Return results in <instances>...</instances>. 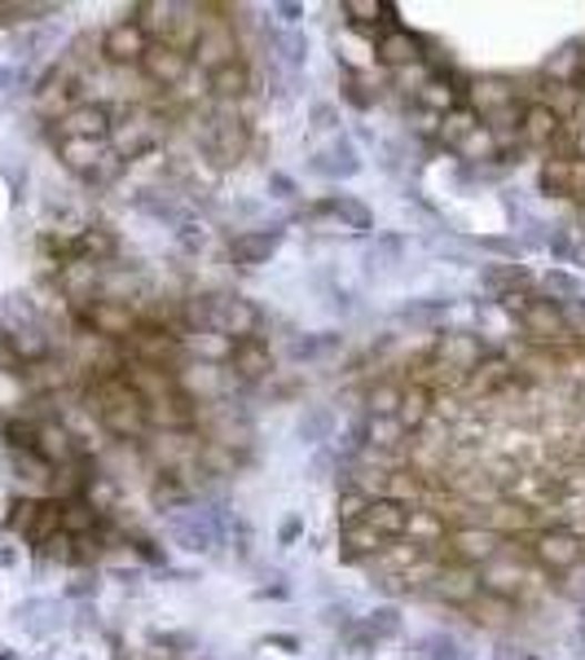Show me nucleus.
Masks as SVG:
<instances>
[{
	"label": "nucleus",
	"mask_w": 585,
	"mask_h": 660,
	"mask_svg": "<svg viewBox=\"0 0 585 660\" xmlns=\"http://www.w3.org/2000/svg\"><path fill=\"white\" fill-rule=\"evenodd\" d=\"M537 186H542L546 194H564V199H568V159H546Z\"/></svg>",
	"instance_id": "obj_47"
},
{
	"label": "nucleus",
	"mask_w": 585,
	"mask_h": 660,
	"mask_svg": "<svg viewBox=\"0 0 585 660\" xmlns=\"http://www.w3.org/2000/svg\"><path fill=\"white\" fill-rule=\"evenodd\" d=\"M190 53L199 58V67H208V76H212V71H221V67H230V62H238L234 27H230V22H221V18L203 22V27H199V40H194V49H190ZM194 58H190V62H194Z\"/></svg>",
	"instance_id": "obj_11"
},
{
	"label": "nucleus",
	"mask_w": 585,
	"mask_h": 660,
	"mask_svg": "<svg viewBox=\"0 0 585 660\" xmlns=\"http://www.w3.org/2000/svg\"><path fill=\"white\" fill-rule=\"evenodd\" d=\"M300 437L309 440V444H322V440L331 437V410H313V414H304V419H300Z\"/></svg>",
	"instance_id": "obj_51"
},
{
	"label": "nucleus",
	"mask_w": 585,
	"mask_h": 660,
	"mask_svg": "<svg viewBox=\"0 0 585 660\" xmlns=\"http://www.w3.org/2000/svg\"><path fill=\"white\" fill-rule=\"evenodd\" d=\"M432 414H436V392H427V388H405L401 392V410H396V423L405 428V432H423L427 423H432Z\"/></svg>",
	"instance_id": "obj_31"
},
{
	"label": "nucleus",
	"mask_w": 585,
	"mask_h": 660,
	"mask_svg": "<svg viewBox=\"0 0 585 660\" xmlns=\"http://www.w3.org/2000/svg\"><path fill=\"white\" fill-rule=\"evenodd\" d=\"M123 348H128V361H145V366H163V370H172L176 357L185 352V343H181L176 330L150 327V322H141V327L132 330V334L123 339Z\"/></svg>",
	"instance_id": "obj_5"
},
{
	"label": "nucleus",
	"mask_w": 585,
	"mask_h": 660,
	"mask_svg": "<svg viewBox=\"0 0 585 660\" xmlns=\"http://www.w3.org/2000/svg\"><path fill=\"white\" fill-rule=\"evenodd\" d=\"M564 581H559V594H568V599H585V563L577 568H568V572H559Z\"/></svg>",
	"instance_id": "obj_54"
},
{
	"label": "nucleus",
	"mask_w": 585,
	"mask_h": 660,
	"mask_svg": "<svg viewBox=\"0 0 585 660\" xmlns=\"http://www.w3.org/2000/svg\"><path fill=\"white\" fill-rule=\"evenodd\" d=\"M264 648H286V652H295L300 643H295V639H286V634H273V639H264Z\"/></svg>",
	"instance_id": "obj_60"
},
{
	"label": "nucleus",
	"mask_w": 585,
	"mask_h": 660,
	"mask_svg": "<svg viewBox=\"0 0 585 660\" xmlns=\"http://www.w3.org/2000/svg\"><path fill=\"white\" fill-rule=\"evenodd\" d=\"M304 220H309L317 233H365V229L374 224V212H370L361 199H352V194H335V199L309 208Z\"/></svg>",
	"instance_id": "obj_6"
},
{
	"label": "nucleus",
	"mask_w": 585,
	"mask_h": 660,
	"mask_svg": "<svg viewBox=\"0 0 585 660\" xmlns=\"http://www.w3.org/2000/svg\"><path fill=\"white\" fill-rule=\"evenodd\" d=\"M159 141H163V123H159L154 110H145V107H128L123 114H115L111 137H107V146L115 150V159H123V163L150 154Z\"/></svg>",
	"instance_id": "obj_1"
},
{
	"label": "nucleus",
	"mask_w": 585,
	"mask_h": 660,
	"mask_svg": "<svg viewBox=\"0 0 585 660\" xmlns=\"http://www.w3.org/2000/svg\"><path fill=\"white\" fill-rule=\"evenodd\" d=\"M313 119H317V128H335V107H317Z\"/></svg>",
	"instance_id": "obj_59"
},
{
	"label": "nucleus",
	"mask_w": 585,
	"mask_h": 660,
	"mask_svg": "<svg viewBox=\"0 0 585 660\" xmlns=\"http://www.w3.org/2000/svg\"><path fill=\"white\" fill-rule=\"evenodd\" d=\"M374 62L392 67V71H405L414 62H423V40L405 27H383L379 40H374Z\"/></svg>",
	"instance_id": "obj_16"
},
{
	"label": "nucleus",
	"mask_w": 585,
	"mask_h": 660,
	"mask_svg": "<svg viewBox=\"0 0 585 660\" xmlns=\"http://www.w3.org/2000/svg\"><path fill=\"white\" fill-rule=\"evenodd\" d=\"M511 493H515L520 502H551V498L559 493V484H555L546 471H528V476H515Z\"/></svg>",
	"instance_id": "obj_41"
},
{
	"label": "nucleus",
	"mask_w": 585,
	"mask_h": 660,
	"mask_svg": "<svg viewBox=\"0 0 585 660\" xmlns=\"http://www.w3.org/2000/svg\"><path fill=\"white\" fill-rule=\"evenodd\" d=\"M506 550V538L497 533V529H488V524H467V529H450V542H445V554H450V563H467V568H484V563H493L497 554Z\"/></svg>",
	"instance_id": "obj_7"
},
{
	"label": "nucleus",
	"mask_w": 585,
	"mask_h": 660,
	"mask_svg": "<svg viewBox=\"0 0 585 660\" xmlns=\"http://www.w3.org/2000/svg\"><path fill=\"white\" fill-rule=\"evenodd\" d=\"M102 53L115 67H141V58L150 53V36L137 27V18H119L102 36Z\"/></svg>",
	"instance_id": "obj_12"
},
{
	"label": "nucleus",
	"mask_w": 585,
	"mask_h": 660,
	"mask_svg": "<svg viewBox=\"0 0 585 660\" xmlns=\"http://www.w3.org/2000/svg\"><path fill=\"white\" fill-rule=\"evenodd\" d=\"M542 76H546L551 84H577V80L585 76V44H582V40H568V44H559V49L546 58Z\"/></svg>",
	"instance_id": "obj_30"
},
{
	"label": "nucleus",
	"mask_w": 585,
	"mask_h": 660,
	"mask_svg": "<svg viewBox=\"0 0 585 660\" xmlns=\"http://www.w3.org/2000/svg\"><path fill=\"white\" fill-rule=\"evenodd\" d=\"M488 357V343L475 334V330H445L441 339H436V348H432V361H441V366H450V370H458V374H467Z\"/></svg>",
	"instance_id": "obj_10"
},
{
	"label": "nucleus",
	"mask_w": 585,
	"mask_h": 660,
	"mask_svg": "<svg viewBox=\"0 0 585 660\" xmlns=\"http://www.w3.org/2000/svg\"><path fill=\"white\" fill-rule=\"evenodd\" d=\"M199 423V406L185 392H172L163 401L145 406V428H163V432H190Z\"/></svg>",
	"instance_id": "obj_19"
},
{
	"label": "nucleus",
	"mask_w": 585,
	"mask_h": 660,
	"mask_svg": "<svg viewBox=\"0 0 585 660\" xmlns=\"http://www.w3.org/2000/svg\"><path fill=\"white\" fill-rule=\"evenodd\" d=\"M484 282H488L497 296H506V291L524 287V282H528V273H524L520 264H497V269H484Z\"/></svg>",
	"instance_id": "obj_48"
},
{
	"label": "nucleus",
	"mask_w": 585,
	"mask_h": 660,
	"mask_svg": "<svg viewBox=\"0 0 585 660\" xmlns=\"http://www.w3.org/2000/svg\"><path fill=\"white\" fill-rule=\"evenodd\" d=\"M356 626H361L374 643H383V639H396V634H401V612H396V608H374V612L361 617Z\"/></svg>",
	"instance_id": "obj_42"
},
{
	"label": "nucleus",
	"mask_w": 585,
	"mask_h": 660,
	"mask_svg": "<svg viewBox=\"0 0 585 660\" xmlns=\"http://www.w3.org/2000/svg\"><path fill=\"white\" fill-rule=\"evenodd\" d=\"M317 177H331V181H349L361 172V154L352 150V141H331V146H322L317 154H313V163H309Z\"/></svg>",
	"instance_id": "obj_29"
},
{
	"label": "nucleus",
	"mask_w": 585,
	"mask_h": 660,
	"mask_svg": "<svg viewBox=\"0 0 585 660\" xmlns=\"http://www.w3.org/2000/svg\"><path fill=\"white\" fill-rule=\"evenodd\" d=\"M230 374L238 383H260L273 374V348L264 339H242L230 357Z\"/></svg>",
	"instance_id": "obj_23"
},
{
	"label": "nucleus",
	"mask_w": 585,
	"mask_h": 660,
	"mask_svg": "<svg viewBox=\"0 0 585 660\" xmlns=\"http://www.w3.org/2000/svg\"><path fill=\"white\" fill-rule=\"evenodd\" d=\"M559 132H564V119L551 107L528 102V107L520 110V141H524V146H546V150H551V146L559 141Z\"/></svg>",
	"instance_id": "obj_24"
},
{
	"label": "nucleus",
	"mask_w": 585,
	"mask_h": 660,
	"mask_svg": "<svg viewBox=\"0 0 585 660\" xmlns=\"http://www.w3.org/2000/svg\"><path fill=\"white\" fill-rule=\"evenodd\" d=\"M75 313H80V322L93 330V334H102V339H111V343H123L132 330L141 327L137 309H132L128 300H115V296H98V300H89V304H75Z\"/></svg>",
	"instance_id": "obj_4"
},
{
	"label": "nucleus",
	"mask_w": 585,
	"mask_h": 660,
	"mask_svg": "<svg viewBox=\"0 0 585 660\" xmlns=\"http://www.w3.org/2000/svg\"><path fill=\"white\" fill-rule=\"evenodd\" d=\"M36 520H40V498H22V502L9 507V529L22 533L27 542H31V533H36Z\"/></svg>",
	"instance_id": "obj_45"
},
{
	"label": "nucleus",
	"mask_w": 585,
	"mask_h": 660,
	"mask_svg": "<svg viewBox=\"0 0 585 660\" xmlns=\"http://www.w3.org/2000/svg\"><path fill=\"white\" fill-rule=\"evenodd\" d=\"M463 98H467V107L475 110L480 119H488V114H497V110L515 107L520 89H515L511 80H502V76H480V80H471L467 89H463Z\"/></svg>",
	"instance_id": "obj_18"
},
{
	"label": "nucleus",
	"mask_w": 585,
	"mask_h": 660,
	"mask_svg": "<svg viewBox=\"0 0 585 660\" xmlns=\"http://www.w3.org/2000/svg\"><path fill=\"white\" fill-rule=\"evenodd\" d=\"M176 242H181L185 251H199V247L208 242V229H203V224H194V220H181V229H176Z\"/></svg>",
	"instance_id": "obj_53"
},
{
	"label": "nucleus",
	"mask_w": 585,
	"mask_h": 660,
	"mask_svg": "<svg viewBox=\"0 0 585 660\" xmlns=\"http://www.w3.org/2000/svg\"><path fill=\"white\" fill-rule=\"evenodd\" d=\"M577 233H582V238H585V203H582V208H577Z\"/></svg>",
	"instance_id": "obj_62"
},
{
	"label": "nucleus",
	"mask_w": 585,
	"mask_h": 660,
	"mask_svg": "<svg viewBox=\"0 0 585 660\" xmlns=\"http://www.w3.org/2000/svg\"><path fill=\"white\" fill-rule=\"evenodd\" d=\"M467 612H471V621H475L480 630H493V634H497V630H506V626L515 621V608H511V599H497V594H484V590L471 599Z\"/></svg>",
	"instance_id": "obj_32"
},
{
	"label": "nucleus",
	"mask_w": 585,
	"mask_h": 660,
	"mask_svg": "<svg viewBox=\"0 0 585 660\" xmlns=\"http://www.w3.org/2000/svg\"><path fill=\"white\" fill-rule=\"evenodd\" d=\"M542 287L551 291V300H555V304H573V300H582V282H577L573 273H559V269H551V273L542 278Z\"/></svg>",
	"instance_id": "obj_44"
},
{
	"label": "nucleus",
	"mask_w": 585,
	"mask_h": 660,
	"mask_svg": "<svg viewBox=\"0 0 585 660\" xmlns=\"http://www.w3.org/2000/svg\"><path fill=\"white\" fill-rule=\"evenodd\" d=\"M528 586V572L520 568V563H506L502 554L493 559V563H484L480 568V590L484 594H497V599H515L520 590Z\"/></svg>",
	"instance_id": "obj_28"
},
{
	"label": "nucleus",
	"mask_w": 585,
	"mask_h": 660,
	"mask_svg": "<svg viewBox=\"0 0 585 660\" xmlns=\"http://www.w3.org/2000/svg\"><path fill=\"white\" fill-rule=\"evenodd\" d=\"M410 511H414V507H410L405 498H370V507H365L361 524H365V529H374V533H383L387 542H396V538H405Z\"/></svg>",
	"instance_id": "obj_20"
},
{
	"label": "nucleus",
	"mask_w": 585,
	"mask_h": 660,
	"mask_svg": "<svg viewBox=\"0 0 585 660\" xmlns=\"http://www.w3.org/2000/svg\"><path fill=\"white\" fill-rule=\"evenodd\" d=\"M208 89H212L221 102H238V98L251 89V71H246L242 62H230V67H221V71L208 76Z\"/></svg>",
	"instance_id": "obj_37"
},
{
	"label": "nucleus",
	"mask_w": 585,
	"mask_h": 660,
	"mask_svg": "<svg viewBox=\"0 0 585 660\" xmlns=\"http://www.w3.org/2000/svg\"><path fill=\"white\" fill-rule=\"evenodd\" d=\"M454 154H458V159H467V163H480V159H493V154H497V146H493V132H488V128L480 123V128L471 132V137L463 141V146H458V150H454Z\"/></svg>",
	"instance_id": "obj_46"
},
{
	"label": "nucleus",
	"mask_w": 585,
	"mask_h": 660,
	"mask_svg": "<svg viewBox=\"0 0 585 660\" xmlns=\"http://www.w3.org/2000/svg\"><path fill=\"white\" fill-rule=\"evenodd\" d=\"M405 542H414L418 550H441L450 542V524H445V516L441 511H432V507H414L410 511V524H405Z\"/></svg>",
	"instance_id": "obj_25"
},
{
	"label": "nucleus",
	"mask_w": 585,
	"mask_h": 660,
	"mask_svg": "<svg viewBox=\"0 0 585 660\" xmlns=\"http://www.w3.org/2000/svg\"><path fill=\"white\" fill-rule=\"evenodd\" d=\"M542 107H551L559 119H568V114H577V107H582V89L577 84H546Z\"/></svg>",
	"instance_id": "obj_43"
},
{
	"label": "nucleus",
	"mask_w": 585,
	"mask_h": 660,
	"mask_svg": "<svg viewBox=\"0 0 585 660\" xmlns=\"http://www.w3.org/2000/svg\"><path fill=\"white\" fill-rule=\"evenodd\" d=\"M564 313H568V330H573V339H585V300L564 304Z\"/></svg>",
	"instance_id": "obj_57"
},
{
	"label": "nucleus",
	"mask_w": 585,
	"mask_h": 660,
	"mask_svg": "<svg viewBox=\"0 0 585 660\" xmlns=\"http://www.w3.org/2000/svg\"><path fill=\"white\" fill-rule=\"evenodd\" d=\"M392 13L396 9L387 0H344V18L352 22V31H361V36H374Z\"/></svg>",
	"instance_id": "obj_35"
},
{
	"label": "nucleus",
	"mask_w": 585,
	"mask_h": 660,
	"mask_svg": "<svg viewBox=\"0 0 585 660\" xmlns=\"http://www.w3.org/2000/svg\"><path fill=\"white\" fill-rule=\"evenodd\" d=\"M123 383L150 406V401H163V397H172V392H181V383H176V374L172 370H163V366H145V361H123Z\"/></svg>",
	"instance_id": "obj_17"
},
{
	"label": "nucleus",
	"mask_w": 585,
	"mask_h": 660,
	"mask_svg": "<svg viewBox=\"0 0 585 660\" xmlns=\"http://www.w3.org/2000/svg\"><path fill=\"white\" fill-rule=\"evenodd\" d=\"M528 554L537 559V568L546 572H568L585 563V533L568 524H551V529H533L528 533Z\"/></svg>",
	"instance_id": "obj_2"
},
{
	"label": "nucleus",
	"mask_w": 585,
	"mask_h": 660,
	"mask_svg": "<svg viewBox=\"0 0 585 660\" xmlns=\"http://www.w3.org/2000/svg\"><path fill=\"white\" fill-rule=\"evenodd\" d=\"M269 186L278 190L273 199H295V181H291V177H282V172H273V177H269Z\"/></svg>",
	"instance_id": "obj_58"
},
{
	"label": "nucleus",
	"mask_w": 585,
	"mask_h": 660,
	"mask_svg": "<svg viewBox=\"0 0 585 660\" xmlns=\"http://www.w3.org/2000/svg\"><path fill=\"white\" fill-rule=\"evenodd\" d=\"M475 128H480V114L463 102V107H454L450 114H441V123H436V141H441L445 150H458Z\"/></svg>",
	"instance_id": "obj_34"
},
{
	"label": "nucleus",
	"mask_w": 585,
	"mask_h": 660,
	"mask_svg": "<svg viewBox=\"0 0 585 660\" xmlns=\"http://www.w3.org/2000/svg\"><path fill=\"white\" fill-rule=\"evenodd\" d=\"M520 374H515V361L511 357H502V352H488L475 370H471L467 388L475 397H493V392H502V388H511Z\"/></svg>",
	"instance_id": "obj_26"
},
{
	"label": "nucleus",
	"mask_w": 585,
	"mask_h": 660,
	"mask_svg": "<svg viewBox=\"0 0 585 660\" xmlns=\"http://www.w3.org/2000/svg\"><path fill=\"white\" fill-rule=\"evenodd\" d=\"M278 247H282V229H246L230 242V256L242 269H260L278 256Z\"/></svg>",
	"instance_id": "obj_22"
},
{
	"label": "nucleus",
	"mask_w": 585,
	"mask_h": 660,
	"mask_svg": "<svg viewBox=\"0 0 585 660\" xmlns=\"http://www.w3.org/2000/svg\"><path fill=\"white\" fill-rule=\"evenodd\" d=\"M365 507H370V493H361V489H344V493H340V520H344V529H349V524H361Z\"/></svg>",
	"instance_id": "obj_50"
},
{
	"label": "nucleus",
	"mask_w": 585,
	"mask_h": 660,
	"mask_svg": "<svg viewBox=\"0 0 585 660\" xmlns=\"http://www.w3.org/2000/svg\"><path fill=\"white\" fill-rule=\"evenodd\" d=\"M295 533H300V520H286V524H282V542H291Z\"/></svg>",
	"instance_id": "obj_61"
},
{
	"label": "nucleus",
	"mask_w": 585,
	"mask_h": 660,
	"mask_svg": "<svg viewBox=\"0 0 585 660\" xmlns=\"http://www.w3.org/2000/svg\"><path fill=\"white\" fill-rule=\"evenodd\" d=\"M555 146H573V159H585V114L568 128V132H559Z\"/></svg>",
	"instance_id": "obj_56"
},
{
	"label": "nucleus",
	"mask_w": 585,
	"mask_h": 660,
	"mask_svg": "<svg viewBox=\"0 0 585 660\" xmlns=\"http://www.w3.org/2000/svg\"><path fill=\"white\" fill-rule=\"evenodd\" d=\"M111 123H115L111 107L89 98V102L71 107L53 123V137H58V141H107V137H111Z\"/></svg>",
	"instance_id": "obj_8"
},
{
	"label": "nucleus",
	"mask_w": 585,
	"mask_h": 660,
	"mask_svg": "<svg viewBox=\"0 0 585 660\" xmlns=\"http://www.w3.org/2000/svg\"><path fill=\"white\" fill-rule=\"evenodd\" d=\"M401 383H374L370 392H365V419H396V410H401Z\"/></svg>",
	"instance_id": "obj_40"
},
{
	"label": "nucleus",
	"mask_w": 585,
	"mask_h": 660,
	"mask_svg": "<svg viewBox=\"0 0 585 660\" xmlns=\"http://www.w3.org/2000/svg\"><path fill=\"white\" fill-rule=\"evenodd\" d=\"M335 49H340V58L349 62L352 76H365L370 67H374V36H361V31H344L340 40H335Z\"/></svg>",
	"instance_id": "obj_36"
},
{
	"label": "nucleus",
	"mask_w": 585,
	"mask_h": 660,
	"mask_svg": "<svg viewBox=\"0 0 585 660\" xmlns=\"http://www.w3.org/2000/svg\"><path fill=\"white\" fill-rule=\"evenodd\" d=\"M246 146H251V132H246V123L238 114L221 110V114H208L203 119V154L212 159V168H234V163H242Z\"/></svg>",
	"instance_id": "obj_3"
},
{
	"label": "nucleus",
	"mask_w": 585,
	"mask_h": 660,
	"mask_svg": "<svg viewBox=\"0 0 585 660\" xmlns=\"http://www.w3.org/2000/svg\"><path fill=\"white\" fill-rule=\"evenodd\" d=\"M181 343L203 361V366H230V357H234V339L230 334H221L216 327H203V330H181Z\"/></svg>",
	"instance_id": "obj_27"
},
{
	"label": "nucleus",
	"mask_w": 585,
	"mask_h": 660,
	"mask_svg": "<svg viewBox=\"0 0 585 660\" xmlns=\"http://www.w3.org/2000/svg\"><path fill=\"white\" fill-rule=\"evenodd\" d=\"M432 594L454 603V608H467L471 599L480 594V568H467V563H441L432 568Z\"/></svg>",
	"instance_id": "obj_14"
},
{
	"label": "nucleus",
	"mask_w": 585,
	"mask_h": 660,
	"mask_svg": "<svg viewBox=\"0 0 585 660\" xmlns=\"http://www.w3.org/2000/svg\"><path fill=\"white\" fill-rule=\"evenodd\" d=\"M568 199L585 203V159H568Z\"/></svg>",
	"instance_id": "obj_55"
},
{
	"label": "nucleus",
	"mask_w": 585,
	"mask_h": 660,
	"mask_svg": "<svg viewBox=\"0 0 585 660\" xmlns=\"http://www.w3.org/2000/svg\"><path fill=\"white\" fill-rule=\"evenodd\" d=\"M387 550V538L383 533H374V529H365V524H349L344 529V554L349 559H379Z\"/></svg>",
	"instance_id": "obj_38"
},
{
	"label": "nucleus",
	"mask_w": 585,
	"mask_h": 660,
	"mask_svg": "<svg viewBox=\"0 0 585 660\" xmlns=\"http://www.w3.org/2000/svg\"><path fill=\"white\" fill-rule=\"evenodd\" d=\"M75 89H80V80H75L71 71H62V67H58V71H53V76H49V80L36 89V110H40L44 119H53V123H58L67 110L80 107Z\"/></svg>",
	"instance_id": "obj_21"
},
{
	"label": "nucleus",
	"mask_w": 585,
	"mask_h": 660,
	"mask_svg": "<svg viewBox=\"0 0 585 660\" xmlns=\"http://www.w3.org/2000/svg\"><path fill=\"white\" fill-rule=\"evenodd\" d=\"M260 322H264L260 309H255L251 300H242V296H216V300H212V327L221 330V334H230L234 343L255 339Z\"/></svg>",
	"instance_id": "obj_13"
},
{
	"label": "nucleus",
	"mask_w": 585,
	"mask_h": 660,
	"mask_svg": "<svg viewBox=\"0 0 585 660\" xmlns=\"http://www.w3.org/2000/svg\"><path fill=\"white\" fill-rule=\"evenodd\" d=\"M190 53L185 49H176V44H150V53L141 58V71H145V80L150 84H163V89H176L185 76H190Z\"/></svg>",
	"instance_id": "obj_15"
},
{
	"label": "nucleus",
	"mask_w": 585,
	"mask_h": 660,
	"mask_svg": "<svg viewBox=\"0 0 585 660\" xmlns=\"http://www.w3.org/2000/svg\"><path fill=\"white\" fill-rule=\"evenodd\" d=\"M410 660H471V652L445 630H432V634H418L410 643Z\"/></svg>",
	"instance_id": "obj_33"
},
{
	"label": "nucleus",
	"mask_w": 585,
	"mask_h": 660,
	"mask_svg": "<svg viewBox=\"0 0 585 660\" xmlns=\"http://www.w3.org/2000/svg\"><path fill=\"white\" fill-rule=\"evenodd\" d=\"M441 313H450V300H423V304H405V318H414V322H432V318H441Z\"/></svg>",
	"instance_id": "obj_52"
},
{
	"label": "nucleus",
	"mask_w": 585,
	"mask_h": 660,
	"mask_svg": "<svg viewBox=\"0 0 585 660\" xmlns=\"http://www.w3.org/2000/svg\"><path fill=\"white\" fill-rule=\"evenodd\" d=\"M432 80H436V71L427 67V58H423V62H414V67H405V71H396V89H405V93H414V98H418Z\"/></svg>",
	"instance_id": "obj_49"
},
{
	"label": "nucleus",
	"mask_w": 585,
	"mask_h": 660,
	"mask_svg": "<svg viewBox=\"0 0 585 660\" xmlns=\"http://www.w3.org/2000/svg\"><path fill=\"white\" fill-rule=\"evenodd\" d=\"M520 327L528 330V339H537V343H577V339H573V330H568V313H564V304L542 300V296H533V300H528V309H524Z\"/></svg>",
	"instance_id": "obj_9"
},
{
	"label": "nucleus",
	"mask_w": 585,
	"mask_h": 660,
	"mask_svg": "<svg viewBox=\"0 0 585 660\" xmlns=\"http://www.w3.org/2000/svg\"><path fill=\"white\" fill-rule=\"evenodd\" d=\"M405 444V428L396 419H365V449L370 453H387Z\"/></svg>",
	"instance_id": "obj_39"
}]
</instances>
